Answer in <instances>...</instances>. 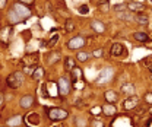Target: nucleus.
Segmentation results:
<instances>
[{"label":"nucleus","instance_id":"f257e3e1","mask_svg":"<svg viewBox=\"0 0 152 127\" xmlns=\"http://www.w3.org/2000/svg\"><path fill=\"white\" fill-rule=\"evenodd\" d=\"M12 10H13V13L16 15L18 21H24V19H27V18L31 16V10H29L25 4H22V3H15Z\"/></svg>","mask_w":152,"mask_h":127},{"label":"nucleus","instance_id":"f03ea898","mask_svg":"<svg viewBox=\"0 0 152 127\" xmlns=\"http://www.w3.org/2000/svg\"><path fill=\"white\" fill-rule=\"evenodd\" d=\"M22 82H24V73L22 72H15L7 78V86L12 88V89L19 88L22 85Z\"/></svg>","mask_w":152,"mask_h":127},{"label":"nucleus","instance_id":"7ed1b4c3","mask_svg":"<svg viewBox=\"0 0 152 127\" xmlns=\"http://www.w3.org/2000/svg\"><path fill=\"white\" fill-rule=\"evenodd\" d=\"M67 116H69V113L66 110H62V108H51V110H48V117L53 121H62V120L67 118Z\"/></svg>","mask_w":152,"mask_h":127},{"label":"nucleus","instance_id":"20e7f679","mask_svg":"<svg viewBox=\"0 0 152 127\" xmlns=\"http://www.w3.org/2000/svg\"><path fill=\"white\" fill-rule=\"evenodd\" d=\"M110 54H111L113 57H126V56H127V50H126V47H124L123 44L115 42V44L111 45Z\"/></svg>","mask_w":152,"mask_h":127},{"label":"nucleus","instance_id":"39448f33","mask_svg":"<svg viewBox=\"0 0 152 127\" xmlns=\"http://www.w3.org/2000/svg\"><path fill=\"white\" fill-rule=\"evenodd\" d=\"M138 104H139V98H138L136 95H130V96L123 102V110H126V111L133 110V108L138 107Z\"/></svg>","mask_w":152,"mask_h":127},{"label":"nucleus","instance_id":"423d86ee","mask_svg":"<svg viewBox=\"0 0 152 127\" xmlns=\"http://www.w3.org/2000/svg\"><path fill=\"white\" fill-rule=\"evenodd\" d=\"M111 78H113V69H104V70L100 73V76H98L97 82H98L100 85L108 83Z\"/></svg>","mask_w":152,"mask_h":127},{"label":"nucleus","instance_id":"0eeeda50","mask_svg":"<svg viewBox=\"0 0 152 127\" xmlns=\"http://www.w3.org/2000/svg\"><path fill=\"white\" fill-rule=\"evenodd\" d=\"M83 45H85V38H83V37H75V38H72L70 41L67 42V47H69L70 50L82 48Z\"/></svg>","mask_w":152,"mask_h":127},{"label":"nucleus","instance_id":"6e6552de","mask_svg":"<svg viewBox=\"0 0 152 127\" xmlns=\"http://www.w3.org/2000/svg\"><path fill=\"white\" fill-rule=\"evenodd\" d=\"M25 120H27V124H28V126L38 127L39 124H41V118H39V116H38L37 113H31V114H28Z\"/></svg>","mask_w":152,"mask_h":127},{"label":"nucleus","instance_id":"1a4fd4ad","mask_svg":"<svg viewBox=\"0 0 152 127\" xmlns=\"http://www.w3.org/2000/svg\"><path fill=\"white\" fill-rule=\"evenodd\" d=\"M59 91H60L62 95H67V93L70 92V82H69V79L62 78V79L59 81Z\"/></svg>","mask_w":152,"mask_h":127},{"label":"nucleus","instance_id":"9d476101","mask_svg":"<svg viewBox=\"0 0 152 127\" xmlns=\"http://www.w3.org/2000/svg\"><path fill=\"white\" fill-rule=\"evenodd\" d=\"M38 53H31V54H27L24 57V64L25 66H34L38 63Z\"/></svg>","mask_w":152,"mask_h":127},{"label":"nucleus","instance_id":"9b49d317","mask_svg":"<svg viewBox=\"0 0 152 127\" xmlns=\"http://www.w3.org/2000/svg\"><path fill=\"white\" fill-rule=\"evenodd\" d=\"M121 92L123 93H126V95H135V85L130 83V82H127V83H123L121 85Z\"/></svg>","mask_w":152,"mask_h":127},{"label":"nucleus","instance_id":"f8f14e48","mask_svg":"<svg viewBox=\"0 0 152 127\" xmlns=\"http://www.w3.org/2000/svg\"><path fill=\"white\" fill-rule=\"evenodd\" d=\"M127 7H129V10H132V12H143V10H145V4H143V3H136V1L129 3Z\"/></svg>","mask_w":152,"mask_h":127},{"label":"nucleus","instance_id":"ddd939ff","mask_svg":"<svg viewBox=\"0 0 152 127\" xmlns=\"http://www.w3.org/2000/svg\"><path fill=\"white\" fill-rule=\"evenodd\" d=\"M91 26H92V29H94L95 32H98V34H103V32L105 31V26H104V24H103L101 21H92V22H91Z\"/></svg>","mask_w":152,"mask_h":127},{"label":"nucleus","instance_id":"4468645a","mask_svg":"<svg viewBox=\"0 0 152 127\" xmlns=\"http://www.w3.org/2000/svg\"><path fill=\"white\" fill-rule=\"evenodd\" d=\"M32 104H34V96H31V95H25L21 99V107L22 108H29V107H32Z\"/></svg>","mask_w":152,"mask_h":127},{"label":"nucleus","instance_id":"2eb2a0df","mask_svg":"<svg viewBox=\"0 0 152 127\" xmlns=\"http://www.w3.org/2000/svg\"><path fill=\"white\" fill-rule=\"evenodd\" d=\"M105 99L108 104H115L118 101V93H115L114 91H107L105 92Z\"/></svg>","mask_w":152,"mask_h":127},{"label":"nucleus","instance_id":"dca6fc26","mask_svg":"<svg viewBox=\"0 0 152 127\" xmlns=\"http://www.w3.org/2000/svg\"><path fill=\"white\" fill-rule=\"evenodd\" d=\"M60 57H62V53H60V51H53V53H50V54H48V64L57 63V61L60 60Z\"/></svg>","mask_w":152,"mask_h":127},{"label":"nucleus","instance_id":"f3484780","mask_svg":"<svg viewBox=\"0 0 152 127\" xmlns=\"http://www.w3.org/2000/svg\"><path fill=\"white\" fill-rule=\"evenodd\" d=\"M69 73H70L72 81H73L75 83L79 81V79H82V72H80V69H79V67H76V66L72 69V70H70V72H69Z\"/></svg>","mask_w":152,"mask_h":127},{"label":"nucleus","instance_id":"a211bd4d","mask_svg":"<svg viewBox=\"0 0 152 127\" xmlns=\"http://www.w3.org/2000/svg\"><path fill=\"white\" fill-rule=\"evenodd\" d=\"M10 31H12V28H10V26L3 28V29L0 31V41L1 42L7 41V40H9V37H10Z\"/></svg>","mask_w":152,"mask_h":127},{"label":"nucleus","instance_id":"6ab92c4d","mask_svg":"<svg viewBox=\"0 0 152 127\" xmlns=\"http://www.w3.org/2000/svg\"><path fill=\"white\" fill-rule=\"evenodd\" d=\"M133 38L136 40V41H141V42H148L151 38L148 37V34H145V32H135L133 34Z\"/></svg>","mask_w":152,"mask_h":127},{"label":"nucleus","instance_id":"aec40b11","mask_svg":"<svg viewBox=\"0 0 152 127\" xmlns=\"http://www.w3.org/2000/svg\"><path fill=\"white\" fill-rule=\"evenodd\" d=\"M135 19H136V22L139 25H148V22H149V18L146 15H143V13H138L135 16Z\"/></svg>","mask_w":152,"mask_h":127},{"label":"nucleus","instance_id":"412c9836","mask_svg":"<svg viewBox=\"0 0 152 127\" xmlns=\"http://www.w3.org/2000/svg\"><path fill=\"white\" fill-rule=\"evenodd\" d=\"M73 67H75V59L66 57V59H65V69H66L67 72H70Z\"/></svg>","mask_w":152,"mask_h":127},{"label":"nucleus","instance_id":"4be33fe9","mask_svg":"<svg viewBox=\"0 0 152 127\" xmlns=\"http://www.w3.org/2000/svg\"><path fill=\"white\" fill-rule=\"evenodd\" d=\"M103 111H104L105 116H114L115 114V107H114L113 104H107V105H104Z\"/></svg>","mask_w":152,"mask_h":127},{"label":"nucleus","instance_id":"5701e85b","mask_svg":"<svg viewBox=\"0 0 152 127\" xmlns=\"http://www.w3.org/2000/svg\"><path fill=\"white\" fill-rule=\"evenodd\" d=\"M42 76H44V69H42V67H35L34 72H32V78H34L35 81H39Z\"/></svg>","mask_w":152,"mask_h":127},{"label":"nucleus","instance_id":"b1692460","mask_svg":"<svg viewBox=\"0 0 152 127\" xmlns=\"http://www.w3.org/2000/svg\"><path fill=\"white\" fill-rule=\"evenodd\" d=\"M59 37H60L59 34H54V35H53V37H51V38L47 41L45 47H54V45L57 44V41H59Z\"/></svg>","mask_w":152,"mask_h":127},{"label":"nucleus","instance_id":"393cba45","mask_svg":"<svg viewBox=\"0 0 152 127\" xmlns=\"http://www.w3.org/2000/svg\"><path fill=\"white\" fill-rule=\"evenodd\" d=\"M108 6H110V4H108V0H104L103 3L98 4V9H100L103 13H107V12H108Z\"/></svg>","mask_w":152,"mask_h":127},{"label":"nucleus","instance_id":"a878e982","mask_svg":"<svg viewBox=\"0 0 152 127\" xmlns=\"http://www.w3.org/2000/svg\"><path fill=\"white\" fill-rule=\"evenodd\" d=\"M21 121H22V118H21L19 116H16V117L10 118V120L7 121V124H9V126H19V124H21Z\"/></svg>","mask_w":152,"mask_h":127},{"label":"nucleus","instance_id":"bb28decb","mask_svg":"<svg viewBox=\"0 0 152 127\" xmlns=\"http://www.w3.org/2000/svg\"><path fill=\"white\" fill-rule=\"evenodd\" d=\"M79 13L80 15H86V13H89V7H88V4H82V6H79Z\"/></svg>","mask_w":152,"mask_h":127},{"label":"nucleus","instance_id":"cd10ccee","mask_svg":"<svg viewBox=\"0 0 152 127\" xmlns=\"http://www.w3.org/2000/svg\"><path fill=\"white\" fill-rule=\"evenodd\" d=\"M88 59H89V54H88V53H79V54H77V60H79V61H86Z\"/></svg>","mask_w":152,"mask_h":127},{"label":"nucleus","instance_id":"c85d7f7f","mask_svg":"<svg viewBox=\"0 0 152 127\" xmlns=\"http://www.w3.org/2000/svg\"><path fill=\"white\" fill-rule=\"evenodd\" d=\"M73 28H75L73 21H72V19H67V22H66V31H73Z\"/></svg>","mask_w":152,"mask_h":127},{"label":"nucleus","instance_id":"c756f323","mask_svg":"<svg viewBox=\"0 0 152 127\" xmlns=\"http://www.w3.org/2000/svg\"><path fill=\"white\" fill-rule=\"evenodd\" d=\"M91 127H104V124L100 121V120H92L91 123Z\"/></svg>","mask_w":152,"mask_h":127},{"label":"nucleus","instance_id":"7c9ffc66","mask_svg":"<svg viewBox=\"0 0 152 127\" xmlns=\"http://www.w3.org/2000/svg\"><path fill=\"white\" fill-rule=\"evenodd\" d=\"M124 7H126V4H124V3H120V4H115V6H114V10H115V12L124 10Z\"/></svg>","mask_w":152,"mask_h":127},{"label":"nucleus","instance_id":"2f4dec72","mask_svg":"<svg viewBox=\"0 0 152 127\" xmlns=\"http://www.w3.org/2000/svg\"><path fill=\"white\" fill-rule=\"evenodd\" d=\"M101 111H103V108L95 107V108H92V110H91V114H98V113H101Z\"/></svg>","mask_w":152,"mask_h":127},{"label":"nucleus","instance_id":"473e14b6","mask_svg":"<svg viewBox=\"0 0 152 127\" xmlns=\"http://www.w3.org/2000/svg\"><path fill=\"white\" fill-rule=\"evenodd\" d=\"M94 56H95V57H101V56H103V50H101V48H100V50H95V51H94Z\"/></svg>","mask_w":152,"mask_h":127},{"label":"nucleus","instance_id":"72a5a7b5","mask_svg":"<svg viewBox=\"0 0 152 127\" xmlns=\"http://www.w3.org/2000/svg\"><path fill=\"white\" fill-rule=\"evenodd\" d=\"M19 3H22V4H32L34 0H19Z\"/></svg>","mask_w":152,"mask_h":127},{"label":"nucleus","instance_id":"f704fd0d","mask_svg":"<svg viewBox=\"0 0 152 127\" xmlns=\"http://www.w3.org/2000/svg\"><path fill=\"white\" fill-rule=\"evenodd\" d=\"M149 104H152V93H146V98H145Z\"/></svg>","mask_w":152,"mask_h":127},{"label":"nucleus","instance_id":"c9c22d12","mask_svg":"<svg viewBox=\"0 0 152 127\" xmlns=\"http://www.w3.org/2000/svg\"><path fill=\"white\" fill-rule=\"evenodd\" d=\"M4 4H6V0H0V9H3Z\"/></svg>","mask_w":152,"mask_h":127},{"label":"nucleus","instance_id":"e433bc0d","mask_svg":"<svg viewBox=\"0 0 152 127\" xmlns=\"http://www.w3.org/2000/svg\"><path fill=\"white\" fill-rule=\"evenodd\" d=\"M3 101H4V96L0 93V108H1V105H3Z\"/></svg>","mask_w":152,"mask_h":127},{"label":"nucleus","instance_id":"4c0bfd02","mask_svg":"<svg viewBox=\"0 0 152 127\" xmlns=\"http://www.w3.org/2000/svg\"><path fill=\"white\" fill-rule=\"evenodd\" d=\"M149 70H151V73H152V63L149 64Z\"/></svg>","mask_w":152,"mask_h":127},{"label":"nucleus","instance_id":"58836bf2","mask_svg":"<svg viewBox=\"0 0 152 127\" xmlns=\"http://www.w3.org/2000/svg\"><path fill=\"white\" fill-rule=\"evenodd\" d=\"M53 127H65V126H53Z\"/></svg>","mask_w":152,"mask_h":127},{"label":"nucleus","instance_id":"ea45409f","mask_svg":"<svg viewBox=\"0 0 152 127\" xmlns=\"http://www.w3.org/2000/svg\"><path fill=\"white\" fill-rule=\"evenodd\" d=\"M149 113H151V114H152V108H149Z\"/></svg>","mask_w":152,"mask_h":127},{"label":"nucleus","instance_id":"a19ab883","mask_svg":"<svg viewBox=\"0 0 152 127\" xmlns=\"http://www.w3.org/2000/svg\"><path fill=\"white\" fill-rule=\"evenodd\" d=\"M151 1H152V0H151Z\"/></svg>","mask_w":152,"mask_h":127}]
</instances>
